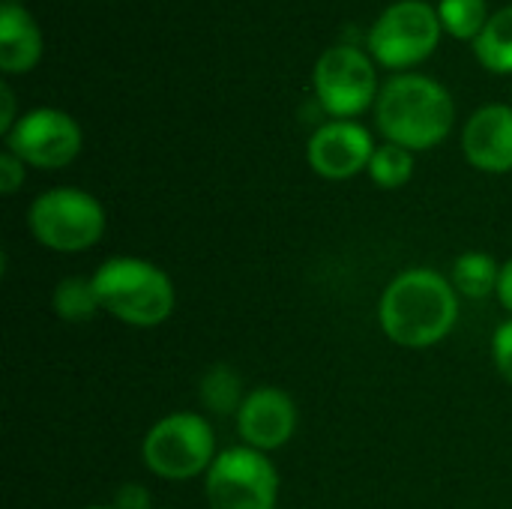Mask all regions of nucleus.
Here are the masks:
<instances>
[{
	"instance_id": "f257e3e1",
	"label": "nucleus",
	"mask_w": 512,
	"mask_h": 509,
	"mask_svg": "<svg viewBox=\"0 0 512 509\" xmlns=\"http://www.w3.org/2000/svg\"><path fill=\"white\" fill-rule=\"evenodd\" d=\"M381 330L402 348H432L450 336L459 318L456 288L435 270L399 273L378 306Z\"/></svg>"
},
{
	"instance_id": "f03ea898",
	"label": "nucleus",
	"mask_w": 512,
	"mask_h": 509,
	"mask_svg": "<svg viewBox=\"0 0 512 509\" xmlns=\"http://www.w3.org/2000/svg\"><path fill=\"white\" fill-rule=\"evenodd\" d=\"M375 120L390 144L405 150H429L450 135L456 105L450 90L435 78L405 72L381 87Z\"/></svg>"
},
{
	"instance_id": "7ed1b4c3",
	"label": "nucleus",
	"mask_w": 512,
	"mask_h": 509,
	"mask_svg": "<svg viewBox=\"0 0 512 509\" xmlns=\"http://www.w3.org/2000/svg\"><path fill=\"white\" fill-rule=\"evenodd\" d=\"M102 312L129 327H159L174 312V285L165 270L141 258H108L93 273Z\"/></svg>"
},
{
	"instance_id": "20e7f679",
	"label": "nucleus",
	"mask_w": 512,
	"mask_h": 509,
	"mask_svg": "<svg viewBox=\"0 0 512 509\" xmlns=\"http://www.w3.org/2000/svg\"><path fill=\"white\" fill-rule=\"evenodd\" d=\"M33 237L51 252H84L105 234L102 204L75 186H57L42 192L27 213Z\"/></svg>"
},
{
	"instance_id": "39448f33",
	"label": "nucleus",
	"mask_w": 512,
	"mask_h": 509,
	"mask_svg": "<svg viewBox=\"0 0 512 509\" xmlns=\"http://www.w3.org/2000/svg\"><path fill=\"white\" fill-rule=\"evenodd\" d=\"M144 465L162 480H192L210 471L216 459V438L204 417L180 411L162 417L141 444Z\"/></svg>"
},
{
	"instance_id": "423d86ee",
	"label": "nucleus",
	"mask_w": 512,
	"mask_h": 509,
	"mask_svg": "<svg viewBox=\"0 0 512 509\" xmlns=\"http://www.w3.org/2000/svg\"><path fill=\"white\" fill-rule=\"evenodd\" d=\"M210 509H276L279 474L273 462L252 447L222 450L207 471Z\"/></svg>"
},
{
	"instance_id": "0eeeda50",
	"label": "nucleus",
	"mask_w": 512,
	"mask_h": 509,
	"mask_svg": "<svg viewBox=\"0 0 512 509\" xmlns=\"http://www.w3.org/2000/svg\"><path fill=\"white\" fill-rule=\"evenodd\" d=\"M441 39V18L426 0H399L378 15L369 30V48L378 63L408 69L423 63Z\"/></svg>"
},
{
	"instance_id": "6e6552de",
	"label": "nucleus",
	"mask_w": 512,
	"mask_h": 509,
	"mask_svg": "<svg viewBox=\"0 0 512 509\" xmlns=\"http://www.w3.org/2000/svg\"><path fill=\"white\" fill-rule=\"evenodd\" d=\"M315 93L327 114L351 120L378 102V75L372 60L354 45H333L315 63Z\"/></svg>"
},
{
	"instance_id": "1a4fd4ad",
	"label": "nucleus",
	"mask_w": 512,
	"mask_h": 509,
	"mask_svg": "<svg viewBox=\"0 0 512 509\" xmlns=\"http://www.w3.org/2000/svg\"><path fill=\"white\" fill-rule=\"evenodd\" d=\"M6 150L33 168H66L81 153V126L60 108H33L6 135Z\"/></svg>"
},
{
	"instance_id": "9d476101",
	"label": "nucleus",
	"mask_w": 512,
	"mask_h": 509,
	"mask_svg": "<svg viewBox=\"0 0 512 509\" xmlns=\"http://www.w3.org/2000/svg\"><path fill=\"white\" fill-rule=\"evenodd\" d=\"M375 156L372 135L354 120H333L315 129L306 147V159L324 180H351L369 168Z\"/></svg>"
},
{
	"instance_id": "9b49d317",
	"label": "nucleus",
	"mask_w": 512,
	"mask_h": 509,
	"mask_svg": "<svg viewBox=\"0 0 512 509\" xmlns=\"http://www.w3.org/2000/svg\"><path fill=\"white\" fill-rule=\"evenodd\" d=\"M294 429H297V405L285 390L258 387L249 396H243V405L237 411V432L246 441V447L258 453L279 450L291 441Z\"/></svg>"
},
{
	"instance_id": "f8f14e48",
	"label": "nucleus",
	"mask_w": 512,
	"mask_h": 509,
	"mask_svg": "<svg viewBox=\"0 0 512 509\" xmlns=\"http://www.w3.org/2000/svg\"><path fill=\"white\" fill-rule=\"evenodd\" d=\"M465 156L474 168L486 174L512 171V108L486 105L471 114L462 132Z\"/></svg>"
},
{
	"instance_id": "ddd939ff",
	"label": "nucleus",
	"mask_w": 512,
	"mask_h": 509,
	"mask_svg": "<svg viewBox=\"0 0 512 509\" xmlns=\"http://www.w3.org/2000/svg\"><path fill=\"white\" fill-rule=\"evenodd\" d=\"M42 57V30L33 15L12 0L0 3V69L30 72Z\"/></svg>"
},
{
	"instance_id": "4468645a",
	"label": "nucleus",
	"mask_w": 512,
	"mask_h": 509,
	"mask_svg": "<svg viewBox=\"0 0 512 509\" xmlns=\"http://www.w3.org/2000/svg\"><path fill=\"white\" fill-rule=\"evenodd\" d=\"M474 54L492 72H512V6L489 15L483 33L474 39Z\"/></svg>"
},
{
	"instance_id": "2eb2a0df",
	"label": "nucleus",
	"mask_w": 512,
	"mask_h": 509,
	"mask_svg": "<svg viewBox=\"0 0 512 509\" xmlns=\"http://www.w3.org/2000/svg\"><path fill=\"white\" fill-rule=\"evenodd\" d=\"M51 306H54L57 318L69 321V324H84L102 309L99 297H96V288H93V279H81V276L60 279L57 288H54Z\"/></svg>"
},
{
	"instance_id": "dca6fc26",
	"label": "nucleus",
	"mask_w": 512,
	"mask_h": 509,
	"mask_svg": "<svg viewBox=\"0 0 512 509\" xmlns=\"http://www.w3.org/2000/svg\"><path fill=\"white\" fill-rule=\"evenodd\" d=\"M498 279H501V267L486 252H465L453 264V288L462 291L465 297L477 300L498 291Z\"/></svg>"
},
{
	"instance_id": "f3484780",
	"label": "nucleus",
	"mask_w": 512,
	"mask_h": 509,
	"mask_svg": "<svg viewBox=\"0 0 512 509\" xmlns=\"http://www.w3.org/2000/svg\"><path fill=\"white\" fill-rule=\"evenodd\" d=\"M369 174H372L375 186H381V189H399L414 174V156H411V150L387 141L384 147H375V156L369 162Z\"/></svg>"
},
{
	"instance_id": "a211bd4d",
	"label": "nucleus",
	"mask_w": 512,
	"mask_h": 509,
	"mask_svg": "<svg viewBox=\"0 0 512 509\" xmlns=\"http://www.w3.org/2000/svg\"><path fill=\"white\" fill-rule=\"evenodd\" d=\"M438 18L456 39H477L489 21L486 0H441Z\"/></svg>"
},
{
	"instance_id": "6ab92c4d",
	"label": "nucleus",
	"mask_w": 512,
	"mask_h": 509,
	"mask_svg": "<svg viewBox=\"0 0 512 509\" xmlns=\"http://www.w3.org/2000/svg\"><path fill=\"white\" fill-rule=\"evenodd\" d=\"M201 399L210 411L216 414H231L240 411L243 399H240V378L234 375L231 366H213L204 381H201Z\"/></svg>"
},
{
	"instance_id": "aec40b11",
	"label": "nucleus",
	"mask_w": 512,
	"mask_h": 509,
	"mask_svg": "<svg viewBox=\"0 0 512 509\" xmlns=\"http://www.w3.org/2000/svg\"><path fill=\"white\" fill-rule=\"evenodd\" d=\"M492 357H495V366H498V372L504 375V381H510L512 384V321H504V324L495 330Z\"/></svg>"
},
{
	"instance_id": "412c9836",
	"label": "nucleus",
	"mask_w": 512,
	"mask_h": 509,
	"mask_svg": "<svg viewBox=\"0 0 512 509\" xmlns=\"http://www.w3.org/2000/svg\"><path fill=\"white\" fill-rule=\"evenodd\" d=\"M21 183H24V162L12 150H3L0 153V192L15 195Z\"/></svg>"
},
{
	"instance_id": "4be33fe9",
	"label": "nucleus",
	"mask_w": 512,
	"mask_h": 509,
	"mask_svg": "<svg viewBox=\"0 0 512 509\" xmlns=\"http://www.w3.org/2000/svg\"><path fill=\"white\" fill-rule=\"evenodd\" d=\"M114 507L117 509H150V495H147V489H144V486H135V483H129V486H123V489L114 495Z\"/></svg>"
},
{
	"instance_id": "5701e85b",
	"label": "nucleus",
	"mask_w": 512,
	"mask_h": 509,
	"mask_svg": "<svg viewBox=\"0 0 512 509\" xmlns=\"http://www.w3.org/2000/svg\"><path fill=\"white\" fill-rule=\"evenodd\" d=\"M0 102H3V108H0V132L9 135L18 120H15V96H12V87L6 81L0 84Z\"/></svg>"
},
{
	"instance_id": "b1692460",
	"label": "nucleus",
	"mask_w": 512,
	"mask_h": 509,
	"mask_svg": "<svg viewBox=\"0 0 512 509\" xmlns=\"http://www.w3.org/2000/svg\"><path fill=\"white\" fill-rule=\"evenodd\" d=\"M498 300H501V306L512 312V258L501 267V279H498Z\"/></svg>"
},
{
	"instance_id": "393cba45",
	"label": "nucleus",
	"mask_w": 512,
	"mask_h": 509,
	"mask_svg": "<svg viewBox=\"0 0 512 509\" xmlns=\"http://www.w3.org/2000/svg\"><path fill=\"white\" fill-rule=\"evenodd\" d=\"M84 509H117V507H84Z\"/></svg>"
},
{
	"instance_id": "a878e982",
	"label": "nucleus",
	"mask_w": 512,
	"mask_h": 509,
	"mask_svg": "<svg viewBox=\"0 0 512 509\" xmlns=\"http://www.w3.org/2000/svg\"><path fill=\"white\" fill-rule=\"evenodd\" d=\"M12 3H24V0H12Z\"/></svg>"
}]
</instances>
